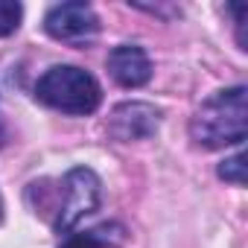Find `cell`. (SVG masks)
Segmentation results:
<instances>
[{
	"instance_id": "obj_1",
	"label": "cell",
	"mask_w": 248,
	"mask_h": 248,
	"mask_svg": "<svg viewBox=\"0 0 248 248\" xmlns=\"http://www.w3.org/2000/svg\"><path fill=\"white\" fill-rule=\"evenodd\" d=\"M248 135V105L245 88L233 85L207 96L190 120V138L202 149L239 146Z\"/></svg>"
},
{
	"instance_id": "obj_2",
	"label": "cell",
	"mask_w": 248,
	"mask_h": 248,
	"mask_svg": "<svg viewBox=\"0 0 248 248\" xmlns=\"http://www.w3.org/2000/svg\"><path fill=\"white\" fill-rule=\"evenodd\" d=\"M35 99L62 114H93L102 102L99 82L73 64H56L35 82Z\"/></svg>"
},
{
	"instance_id": "obj_3",
	"label": "cell",
	"mask_w": 248,
	"mask_h": 248,
	"mask_svg": "<svg viewBox=\"0 0 248 248\" xmlns=\"http://www.w3.org/2000/svg\"><path fill=\"white\" fill-rule=\"evenodd\" d=\"M102 202V181L93 170L88 167H73L64 175V196H62V207L56 216V231L67 233L73 231L85 216L96 213Z\"/></svg>"
},
{
	"instance_id": "obj_4",
	"label": "cell",
	"mask_w": 248,
	"mask_h": 248,
	"mask_svg": "<svg viewBox=\"0 0 248 248\" xmlns=\"http://www.w3.org/2000/svg\"><path fill=\"white\" fill-rule=\"evenodd\" d=\"M44 30L50 38L64 44H88L99 32V18L85 0H67L44 15Z\"/></svg>"
},
{
	"instance_id": "obj_5",
	"label": "cell",
	"mask_w": 248,
	"mask_h": 248,
	"mask_svg": "<svg viewBox=\"0 0 248 248\" xmlns=\"http://www.w3.org/2000/svg\"><path fill=\"white\" fill-rule=\"evenodd\" d=\"M161 126V111L149 102H123L108 117V135L120 143L149 140Z\"/></svg>"
},
{
	"instance_id": "obj_6",
	"label": "cell",
	"mask_w": 248,
	"mask_h": 248,
	"mask_svg": "<svg viewBox=\"0 0 248 248\" xmlns=\"http://www.w3.org/2000/svg\"><path fill=\"white\" fill-rule=\"evenodd\" d=\"M108 73L120 88H143L152 79V62L143 47L120 44L108 53Z\"/></svg>"
},
{
	"instance_id": "obj_7",
	"label": "cell",
	"mask_w": 248,
	"mask_h": 248,
	"mask_svg": "<svg viewBox=\"0 0 248 248\" xmlns=\"http://www.w3.org/2000/svg\"><path fill=\"white\" fill-rule=\"evenodd\" d=\"M126 239H129V233L120 222H102L96 228L70 233L59 248H123Z\"/></svg>"
},
{
	"instance_id": "obj_8",
	"label": "cell",
	"mask_w": 248,
	"mask_h": 248,
	"mask_svg": "<svg viewBox=\"0 0 248 248\" xmlns=\"http://www.w3.org/2000/svg\"><path fill=\"white\" fill-rule=\"evenodd\" d=\"M216 172H219V178H222V181L242 187V184H245V155H242V152H236V155L225 158V161L219 164V170H216Z\"/></svg>"
},
{
	"instance_id": "obj_9",
	"label": "cell",
	"mask_w": 248,
	"mask_h": 248,
	"mask_svg": "<svg viewBox=\"0 0 248 248\" xmlns=\"http://www.w3.org/2000/svg\"><path fill=\"white\" fill-rule=\"evenodd\" d=\"M21 18H24L21 3H12V0H0V38L12 35V32L21 27Z\"/></svg>"
},
{
	"instance_id": "obj_10",
	"label": "cell",
	"mask_w": 248,
	"mask_h": 248,
	"mask_svg": "<svg viewBox=\"0 0 248 248\" xmlns=\"http://www.w3.org/2000/svg\"><path fill=\"white\" fill-rule=\"evenodd\" d=\"M0 219H3V202H0Z\"/></svg>"
}]
</instances>
